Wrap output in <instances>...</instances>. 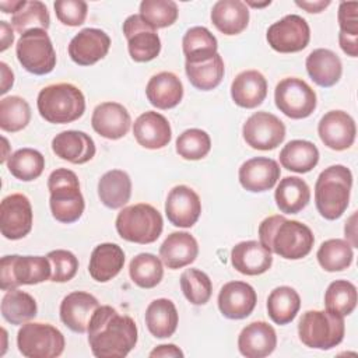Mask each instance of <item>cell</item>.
<instances>
[{
	"label": "cell",
	"mask_w": 358,
	"mask_h": 358,
	"mask_svg": "<svg viewBox=\"0 0 358 358\" xmlns=\"http://www.w3.org/2000/svg\"><path fill=\"white\" fill-rule=\"evenodd\" d=\"M87 333L91 351L98 358H123L137 343L136 322L109 305L95 310Z\"/></svg>",
	"instance_id": "obj_1"
},
{
	"label": "cell",
	"mask_w": 358,
	"mask_h": 358,
	"mask_svg": "<svg viewBox=\"0 0 358 358\" xmlns=\"http://www.w3.org/2000/svg\"><path fill=\"white\" fill-rule=\"evenodd\" d=\"M260 243L282 259L298 260L308 256L313 248L315 236L310 228L284 215H270L259 225Z\"/></svg>",
	"instance_id": "obj_2"
},
{
	"label": "cell",
	"mask_w": 358,
	"mask_h": 358,
	"mask_svg": "<svg viewBox=\"0 0 358 358\" xmlns=\"http://www.w3.org/2000/svg\"><path fill=\"white\" fill-rule=\"evenodd\" d=\"M352 173L344 165H331L322 171L315 183V204L326 220L340 218L348 207Z\"/></svg>",
	"instance_id": "obj_3"
},
{
	"label": "cell",
	"mask_w": 358,
	"mask_h": 358,
	"mask_svg": "<svg viewBox=\"0 0 358 358\" xmlns=\"http://www.w3.org/2000/svg\"><path fill=\"white\" fill-rule=\"evenodd\" d=\"M39 115L49 123L64 124L80 119L85 112V98L81 90L70 83L52 84L38 94Z\"/></svg>",
	"instance_id": "obj_4"
},
{
	"label": "cell",
	"mask_w": 358,
	"mask_h": 358,
	"mask_svg": "<svg viewBox=\"0 0 358 358\" xmlns=\"http://www.w3.org/2000/svg\"><path fill=\"white\" fill-rule=\"evenodd\" d=\"M48 189L50 192V211L56 221L71 224L83 215L85 203L78 178L73 171L67 168L55 169L48 178Z\"/></svg>",
	"instance_id": "obj_5"
},
{
	"label": "cell",
	"mask_w": 358,
	"mask_h": 358,
	"mask_svg": "<svg viewBox=\"0 0 358 358\" xmlns=\"http://www.w3.org/2000/svg\"><path fill=\"white\" fill-rule=\"evenodd\" d=\"M345 333L344 316L330 310H306L298 323L299 340L309 348L330 350L338 345Z\"/></svg>",
	"instance_id": "obj_6"
},
{
	"label": "cell",
	"mask_w": 358,
	"mask_h": 358,
	"mask_svg": "<svg viewBox=\"0 0 358 358\" xmlns=\"http://www.w3.org/2000/svg\"><path fill=\"white\" fill-rule=\"evenodd\" d=\"M162 228L161 213L147 203L127 206L116 217V231L120 238L140 245L155 242Z\"/></svg>",
	"instance_id": "obj_7"
},
{
	"label": "cell",
	"mask_w": 358,
	"mask_h": 358,
	"mask_svg": "<svg viewBox=\"0 0 358 358\" xmlns=\"http://www.w3.org/2000/svg\"><path fill=\"white\" fill-rule=\"evenodd\" d=\"M52 266L48 256H20L1 257L0 288L3 291L15 289L20 285H34L50 280Z\"/></svg>",
	"instance_id": "obj_8"
},
{
	"label": "cell",
	"mask_w": 358,
	"mask_h": 358,
	"mask_svg": "<svg viewBox=\"0 0 358 358\" xmlns=\"http://www.w3.org/2000/svg\"><path fill=\"white\" fill-rule=\"evenodd\" d=\"M63 333L49 323L27 322L17 333V345L27 358H55L64 350Z\"/></svg>",
	"instance_id": "obj_9"
},
{
	"label": "cell",
	"mask_w": 358,
	"mask_h": 358,
	"mask_svg": "<svg viewBox=\"0 0 358 358\" xmlns=\"http://www.w3.org/2000/svg\"><path fill=\"white\" fill-rule=\"evenodd\" d=\"M20 64L35 76L49 74L56 66V52L45 29H31L20 36L15 45Z\"/></svg>",
	"instance_id": "obj_10"
},
{
	"label": "cell",
	"mask_w": 358,
	"mask_h": 358,
	"mask_svg": "<svg viewBox=\"0 0 358 358\" xmlns=\"http://www.w3.org/2000/svg\"><path fill=\"white\" fill-rule=\"evenodd\" d=\"M275 106L291 119H305L316 109V92L302 78H282L274 90Z\"/></svg>",
	"instance_id": "obj_11"
},
{
	"label": "cell",
	"mask_w": 358,
	"mask_h": 358,
	"mask_svg": "<svg viewBox=\"0 0 358 358\" xmlns=\"http://www.w3.org/2000/svg\"><path fill=\"white\" fill-rule=\"evenodd\" d=\"M266 38L275 52L295 53L308 46L310 29L305 18L298 14H288L268 27Z\"/></svg>",
	"instance_id": "obj_12"
},
{
	"label": "cell",
	"mask_w": 358,
	"mask_h": 358,
	"mask_svg": "<svg viewBox=\"0 0 358 358\" xmlns=\"http://www.w3.org/2000/svg\"><path fill=\"white\" fill-rule=\"evenodd\" d=\"M242 134L246 144L252 148L268 151L284 141L285 126L275 115L262 110L246 119L242 127Z\"/></svg>",
	"instance_id": "obj_13"
},
{
	"label": "cell",
	"mask_w": 358,
	"mask_h": 358,
	"mask_svg": "<svg viewBox=\"0 0 358 358\" xmlns=\"http://www.w3.org/2000/svg\"><path fill=\"white\" fill-rule=\"evenodd\" d=\"M129 55L134 62L144 63L155 59L161 52V39L157 29L145 22L140 14L129 15L123 22Z\"/></svg>",
	"instance_id": "obj_14"
},
{
	"label": "cell",
	"mask_w": 358,
	"mask_h": 358,
	"mask_svg": "<svg viewBox=\"0 0 358 358\" xmlns=\"http://www.w3.org/2000/svg\"><path fill=\"white\" fill-rule=\"evenodd\" d=\"M32 207L22 193L6 196L0 204V231L7 239L17 241L27 236L32 229Z\"/></svg>",
	"instance_id": "obj_15"
},
{
	"label": "cell",
	"mask_w": 358,
	"mask_h": 358,
	"mask_svg": "<svg viewBox=\"0 0 358 358\" xmlns=\"http://www.w3.org/2000/svg\"><path fill=\"white\" fill-rule=\"evenodd\" d=\"M165 214L168 221L175 227H193L201 214V201L199 194L186 185L172 187L165 201Z\"/></svg>",
	"instance_id": "obj_16"
},
{
	"label": "cell",
	"mask_w": 358,
	"mask_h": 358,
	"mask_svg": "<svg viewBox=\"0 0 358 358\" xmlns=\"http://www.w3.org/2000/svg\"><path fill=\"white\" fill-rule=\"evenodd\" d=\"M317 134L326 147L334 151H343L350 148L355 141V122L344 110H330L319 120Z\"/></svg>",
	"instance_id": "obj_17"
},
{
	"label": "cell",
	"mask_w": 358,
	"mask_h": 358,
	"mask_svg": "<svg viewBox=\"0 0 358 358\" xmlns=\"http://www.w3.org/2000/svg\"><path fill=\"white\" fill-rule=\"evenodd\" d=\"M110 48L109 35L98 28L81 29L69 43V56L78 66H91L103 59Z\"/></svg>",
	"instance_id": "obj_18"
},
{
	"label": "cell",
	"mask_w": 358,
	"mask_h": 358,
	"mask_svg": "<svg viewBox=\"0 0 358 358\" xmlns=\"http://www.w3.org/2000/svg\"><path fill=\"white\" fill-rule=\"evenodd\" d=\"M257 302L255 288L245 281H229L218 294V308L222 316L234 320L248 317Z\"/></svg>",
	"instance_id": "obj_19"
},
{
	"label": "cell",
	"mask_w": 358,
	"mask_h": 358,
	"mask_svg": "<svg viewBox=\"0 0 358 358\" xmlns=\"http://www.w3.org/2000/svg\"><path fill=\"white\" fill-rule=\"evenodd\" d=\"M278 164L267 157H255L245 161L238 172L241 186L252 193L270 190L280 179Z\"/></svg>",
	"instance_id": "obj_20"
},
{
	"label": "cell",
	"mask_w": 358,
	"mask_h": 358,
	"mask_svg": "<svg viewBox=\"0 0 358 358\" xmlns=\"http://www.w3.org/2000/svg\"><path fill=\"white\" fill-rule=\"evenodd\" d=\"M98 308L99 302L94 295L84 291H73L60 303V320L71 331L85 333Z\"/></svg>",
	"instance_id": "obj_21"
},
{
	"label": "cell",
	"mask_w": 358,
	"mask_h": 358,
	"mask_svg": "<svg viewBox=\"0 0 358 358\" xmlns=\"http://www.w3.org/2000/svg\"><path fill=\"white\" fill-rule=\"evenodd\" d=\"M91 124L99 136L109 140H117L127 134L131 117L122 103L102 102L95 106Z\"/></svg>",
	"instance_id": "obj_22"
},
{
	"label": "cell",
	"mask_w": 358,
	"mask_h": 358,
	"mask_svg": "<svg viewBox=\"0 0 358 358\" xmlns=\"http://www.w3.org/2000/svg\"><path fill=\"white\" fill-rule=\"evenodd\" d=\"M136 141L148 150H159L169 144L172 130L168 119L154 110L141 113L133 124Z\"/></svg>",
	"instance_id": "obj_23"
},
{
	"label": "cell",
	"mask_w": 358,
	"mask_h": 358,
	"mask_svg": "<svg viewBox=\"0 0 358 358\" xmlns=\"http://www.w3.org/2000/svg\"><path fill=\"white\" fill-rule=\"evenodd\" d=\"M277 347V334L271 324L259 320L242 329L238 337L239 352L246 358H264Z\"/></svg>",
	"instance_id": "obj_24"
},
{
	"label": "cell",
	"mask_w": 358,
	"mask_h": 358,
	"mask_svg": "<svg viewBox=\"0 0 358 358\" xmlns=\"http://www.w3.org/2000/svg\"><path fill=\"white\" fill-rule=\"evenodd\" d=\"M52 150L56 157L80 165L91 161L95 155V143L84 131L64 130L52 140Z\"/></svg>",
	"instance_id": "obj_25"
},
{
	"label": "cell",
	"mask_w": 358,
	"mask_h": 358,
	"mask_svg": "<svg viewBox=\"0 0 358 358\" xmlns=\"http://www.w3.org/2000/svg\"><path fill=\"white\" fill-rule=\"evenodd\" d=\"M231 263L241 274L259 275L271 267L273 256L260 242L243 241L232 248Z\"/></svg>",
	"instance_id": "obj_26"
},
{
	"label": "cell",
	"mask_w": 358,
	"mask_h": 358,
	"mask_svg": "<svg viewBox=\"0 0 358 358\" xmlns=\"http://www.w3.org/2000/svg\"><path fill=\"white\" fill-rule=\"evenodd\" d=\"M199 255V245L189 232H172L159 246V257L162 263L172 270L189 266Z\"/></svg>",
	"instance_id": "obj_27"
},
{
	"label": "cell",
	"mask_w": 358,
	"mask_h": 358,
	"mask_svg": "<svg viewBox=\"0 0 358 358\" xmlns=\"http://www.w3.org/2000/svg\"><path fill=\"white\" fill-rule=\"evenodd\" d=\"M231 96L238 106L253 109L267 96V80L257 70H245L234 78Z\"/></svg>",
	"instance_id": "obj_28"
},
{
	"label": "cell",
	"mask_w": 358,
	"mask_h": 358,
	"mask_svg": "<svg viewBox=\"0 0 358 358\" xmlns=\"http://www.w3.org/2000/svg\"><path fill=\"white\" fill-rule=\"evenodd\" d=\"M305 66L312 81L323 88L337 84L343 74L340 57L333 50L324 48L312 50L306 57Z\"/></svg>",
	"instance_id": "obj_29"
},
{
	"label": "cell",
	"mask_w": 358,
	"mask_h": 358,
	"mask_svg": "<svg viewBox=\"0 0 358 358\" xmlns=\"http://www.w3.org/2000/svg\"><path fill=\"white\" fill-rule=\"evenodd\" d=\"M123 264H124L123 249L116 243L105 242L94 248L90 257L88 271L95 281L108 282L120 273V270L123 268Z\"/></svg>",
	"instance_id": "obj_30"
},
{
	"label": "cell",
	"mask_w": 358,
	"mask_h": 358,
	"mask_svg": "<svg viewBox=\"0 0 358 358\" xmlns=\"http://www.w3.org/2000/svg\"><path fill=\"white\" fill-rule=\"evenodd\" d=\"M150 103L158 109H171L183 98V85L179 77L171 71H161L150 78L145 87Z\"/></svg>",
	"instance_id": "obj_31"
},
{
	"label": "cell",
	"mask_w": 358,
	"mask_h": 358,
	"mask_svg": "<svg viewBox=\"0 0 358 358\" xmlns=\"http://www.w3.org/2000/svg\"><path fill=\"white\" fill-rule=\"evenodd\" d=\"M211 22L224 35H238L249 24V8L241 0H220L211 8Z\"/></svg>",
	"instance_id": "obj_32"
},
{
	"label": "cell",
	"mask_w": 358,
	"mask_h": 358,
	"mask_svg": "<svg viewBox=\"0 0 358 358\" xmlns=\"http://www.w3.org/2000/svg\"><path fill=\"white\" fill-rule=\"evenodd\" d=\"M98 196L108 208L116 210L123 207L131 196V180L127 172L122 169L105 172L98 182Z\"/></svg>",
	"instance_id": "obj_33"
},
{
	"label": "cell",
	"mask_w": 358,
	"mask_h": 358,
	"mask_svg": "<svg viewBox=\"0 0 358 358\" xmlns=\"http://www.w3.org/2000/svg\"><path fill=\"white\" fill-rule=\"evenodd\" d=\"M179 316L175 303L166 298L154 299L145 310V324L148 331L157 338L171 337L178 327Z\"/></svg>",
	"instance_id": "obj_34"
},
{
	"label": "cell",
	"mask_w": 358,
	"mask_h": 358,
	"mask_svg": "<svg viewBox=\"0 0 358 358\" xmlns=\"http://www.w3.org/2000/svg\"><path fill=\"white\" fill-rule=\"evenodd\" d=\"M274 199L281 213L296 214L308 206L310 200V189L303 179L298 176H285L280 180Z\"/></svg>",
	"instance_id": "obj_35"
},
{
	"label": "cell",
	"mask_w": 358,
	"mask_h": 358,
	"mask_svg": "<svg viewBox=\"0 0 358 358\" xmlns=\"http://www.w3.org/2000/svg\"><path fill=\"white\" fill-rule=\"evenodd\" d=\"M186 63H203L217 55V38L206 27L189 28L182 39Z\"/></svg>",
	"instance_id": "obj_36"
},
{
	"label": "cell",
	"mask_w": 358,
	"mask_h": 358,
	"mask_svg": "<svg viewBox=\"0 0 358 358\" xmlns=\"http://www.w3.org/2000/svg\"><path fill=\"white\" fill-rule=\"evenodd\" d=\"M280 162L288 171L306 173L317 165L319 150L308 140H292L280 151Z\"/></svg>",
	"instance_id": "obj_37"
},
{
	"label": "cell",
	"mask_w": 358,
	"mask_h": 358,
	"mask_svg": "<svg viewBox=\"0 0 358 358\" xmlns=\"http://www.w3.org/2000/svg\"><path fill=\"white\" fill-rule=\"evenodd\" d=\"M301 308L299 294L288 287L274 288L267 298V313L275 324H288L292 322Z\"/></svg>",
	"instance_id": "obj_38"
},
{
	"label": "cell",
	"mask_w": 358,
	"mask_h": 358,
	"mask_svg": "<svg viewBox=\"0 0 358 358\" xmlns=\"http://www.w3.org/2000/svg\"><path fill=\"white\" fill-rule=\"evenodd\" d=\"M36 312V301L25 291L10 289L1 299V315L11 324H24L34 319Z\"/></svg>",
	"instance_id": "obj_39"
},
{
	"label": "cell",
	"mask_w": 358,
	"mask_h": 358,
	"mask_svg": "<svg viewBox=\"0 0 358 358\" xmlns=\"http://www.w3.org/2000/svg\"><path fill=\"white\" fill-rule=\"evenodd\" d=\"M185 71L190 84L194 88L201 91H210L218 87L220 83L222 81L225 67L222 57L217 53L214 57L203 63H186Z\"/></svg>",
	"instance_id": "obj_40"
},
{
	"label": "cell",
	"mask_w": 358,
	"mask_h": 358,
	"mask_svg": "<svg viewBox=\"0 0 358 358\" xmlns=\"http://www.w3.org/2000/svg\"><path fill=\"white\" fill-rule=\"evenodd\" d=\"M8 172L22 180L31 182L38 179L45 169V157L34 148H20L7 159Z\"/></svg>",
	"instance_id": "obj_41"
},
{
	"label": "cell",
	"mask_w": 358,
	"mask_h": 358,
	"mask_svg": "<svg viewBox=\"0 0 358 358\" xmlns=\"http://www.w3.org/2000/svg\"><path fill=\"white\" fill-rule=\"evenodd\" d=\"M338 43L351 57L358 56V3L341 1L338 6Z\"/></svg>",
	"instance_id": "obj_42"
},
{
	"label": "cell",
	"mask_w": 358,
	"mask_h": 358,
	"mask_svg": "<svg viewBox=\"0 0 358 358\" xmlns=\"http://www.w3.org/2000/svg\"><path fill=\"white\" fill-rule=\"evenodd\" d=\"M320 267L326 271H343L348 268L354 259L352 246L344 239H327L324 241L316 253Z\"/></svg>",
	"instance_id": "obj_43"
},
{
	"label": "cell",
	"mask_w": 358,
	"mask_h": 358,
	"mask_svg": "<svg viewBox=\"0 0 358 358\" xmlns=\"http://www.w3.org/2000/svg\"><path fill=\"white\" fill-rule=\"evenodd\" d=\"M129 274L131 281L140 288H154L164 277L162 260L152 253H140L131 259Z\"/></svg>",
	"instance_id": "obj_44"
},
{
	"label": "cell",
	"mask_w": 358,
	"mask_h": 358,
	"mask_svg": "<svg viewBox=\"0 0 358 358\" xmlns=\"http://www.w3.org/2000/svg\"><path fill=\"white\" fill-rule=\"evenodd\" d=\"M31 120L29 103L18 96L11 95L0 101V127L4 131L15 133L28 126Z\"/></svg>",
	"instance_id": "obj_45"
},
{
	"label": "cell",
	"mask_w": 358,
	"mask_h": 358,
	"mask_svg": "<svg viewBox=\"0 0 358 358\" xmlns=\"http://www.w3.org/2000/svg\"><path fill=\"white\" fill-rule=\"evenodd\" d=\"M326 309L348 316L357 306V287L347 280H336L329 284L324 292Z\"/></svg>",
	"instance_id": "obj_46"
},
{
	"label": "cell",
	"mask_w": 358,
	"mask_h": 358,
	"mask_svg": "<svg viewBox=\"0 0 358 358\" xmlns=\"http://www.w3.org/2000/svg\"><path fill=\"white\" fill-rule=\"evenodd\" d=\"M11 25L21 35L36 28L48 31L50 25L48 7L38 0L25 1V4L15 14H13Z\"/></svg>",
	"instance_id": "obj_47"
},
{
	"label": "cell",
	"mask_w": 358,
	"mask_h": 358,
	"mask_svg": "<svg viewBox=\"0 0 358 358\" xmlns=\"http://www.w3.org/2000/svg\"><path fill=\"white\" fill-rule=\"evenodd\" d=\"M180 288L186 299L193 305H204L213 294L210 277L199 268H187L180 275Z\"/></svg>",
	"instance_id": "obj_48"
},
{
	"label": "cell",
	"mask_w": 358,
	"mask_h": 358,
	"mask_svg": "<svg viewBox=\"0 0 358 358\" xmlns=\"http://www.w3.org/2000/svg\"><path fill=\"white\" fill-rule=\"evenodd\" d=\"M140 15L152 28L171 27L179 15V10L172 0H143L140 3Z\"/></svg>",
	"instance_id": "obj_49"
},
{
	"label": "cell",
	"mask_w": 358,
	"mask_h": 358,
	"mask_svg": "<svg viewBox=\"0 0 358 358\" xmlns=\"http://www.w3.org/2000/svg\"><path fill=\"white\" fill-rule=\"evenodd\" d=\"M211 150V138L201 129H187L176 138V152L183 159L197 161Z\"/></svg>",
	"instance_id": "obj_50"
},
{
	"label": "cell",
	"mask_w": 358,
	"mask_h": 358,
	"mask_svg": "<svg viewBox=\"0 0 358 358\" xmlns=\"http://www.w3.org/2000/svg\"><path fill=\"white\" fill-rule=\"evenodd\" d=\"M46 256L52 266L50 281L67 282L77 274L78 259L70 250L56 249V250H50Z\"/></svg>",
	"instance_id": "obj_51"
},
{
	"label": "cell",
	"mask_w": 358,
	"mask_h": 358,
	"mask_svg": "<svg viewBox=\"0 0 358 358\" xmlns=\"http://www.w3.org/2000/svg\"><path fill=\"white\" fill-rule=\"evenodd\" d=\"M57 20L69 27L83 25L87 18V3L83 0H57L53 4Z\"/></svg>",
	"instance_id": "obj_52"
},
{
	"label": "cell",
	"mask_w": 358,
	"mask_h": 358,
	"mask_svg": "<svg viewBox=\"0 0 358 358\" xmlns=\"http://www.w3.org/2000/svg\"><path fill=\"white\" fill-rule=\"evenodd\" d=\"M150 357L151 358H157V357H161V358H178V357H183V351L176 347L175 344H161V345H157L151 352H150Z\"/></svg>",
	"instance_id": "obj_53"
},
{
	"label": "cell",
	"mask_w": 358,
	"mask_h": 358,
	"mask_svg": "<svg viewBox=\"0 0 358 358\" xmlns=\"http://www.w3.org/2000/svg\"><path fill=\"white\" fill-rule=\"evenodd\" d=\"M355 221H357V211L352 213V215L347 220L345 227H344L347 242L352 248H357V245H358V242H357V224H355Z\"/></svg>",
	"instance_id": "obj_54"
},
{
	"label": "cell",
	"mask_w": 358,
	"mask_h": 358,
	"mask_svg": "<svg viewBox=\"0 0 358 358\" xmlns=\"http://www.w3.org/2000/svg\"><path fill=\"white\" fill-rule=\"evenodd\" d=\"M0 70H1V90H0V94L4 95L14 84V74L4 62L0 63Z\"/></svg>",
	"instance_id": "obj_55"
},
{
	"label": "cell",
	"mask_w": 358,
	"mask_h": 358,
	"mask_svg": "<svg viewBox=\"0 0 358 358\" xmlns=\"http://www.w3.org/2000/svg\"><path fill=\"white\" fill-rule=\"evenodd\" d=\"M295 4L301 8H303L308 13H320L327 6H330V1L329 0H326V1L324 0H317V1H299V0H296Z\"/></svg>",
	"instance_id": "obj_56"
},
{
	"label": "cell",
	"mask_w": 358,
	"mask_h": 358,
	"mask_svg": "<svg viewBox=\"0 0 358 358\" xmlns=\"http://www.w3.org/2000/svg\"><path fill=\"white\" fill-rule=\"evenodd\" d=\"M0 34H1V46L0 50L4 52L14 41V34L7 21H0Z\"/></svg>",
	"instance_id": "obj_57"
},
{
	"label": "cell",
	"mask_w": 358,
	"mask_h": 358,
	"mask_svg": "<svg viewBox=\"0 0 358 358\" xmlns=\"http://www.w3.org/2000/svg\"><path fill=\"white\" fill-rule=\"evenodd\" d=\"M25 4V0H15V1H0V8L4 14H15L22 6Z\"/></svg>",
	"instance_id": "obj_58"
},
{
	"label": "cell",
	"mask_w": 358,
	"mask_h": 358,
	"mask_svg": "<svg viewBox=\"0 0 358 358\" xmlns=\"http://www.w3.org/2000/svg\"><path fill=\"white\" fill-rule=\"evenodd\" d=\"M271 1L268 0V1H264V3H253V1H248V3H245L246 6L249 4V6H252V7H264V6H268Z\"/></svg>",
	"instance_id": "obj_59"
}]
</instances>
